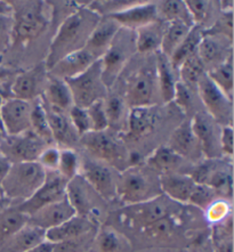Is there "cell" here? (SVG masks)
<instances>
[{
  "mask_svg": "<svg viewBox=\"0 0 234 252\" xmlns=\"http://www.w3.org/2000/svg\"><path fill=\"white\" fill-rule=\"evenodd\" d=\"M100 16L88 5L79 6L62 21L50 42L45 65L47 70L74 52L84 49L89 35L100 22Z\"/></svg>",
  "mask_w": 234,
  "mask_h": 252,
  "instance_id": "1",
  "label": "cell"
},
{
  "mask_svg": "<svg viewBox=\"0 0 234 252\" xmlns=\"http://www.w3.org/2000/svg\"><path fill=\"white\" fill-rule=\"evenodd\" d=\"M163 195L159 175L145 164L133 165L119 172L117 178V199L125 206H132Z\"/></svg>",
  "mask_w": 234,
  "mask_h": 252,
  "instance_id": "2",
  "label": "cell"
},
{
  "mask_svg": "<svg viewBox=\"0 0 234 252\" xmlns=\"http://www.w3.org/2000/svg\"><path fill=\"white\" fill-rule=\"evenodd\" d=\"M87 156L104 162L118 172L132 167L131 153L127 151L124 139L117 132L106 129L104 131H89L79 139Z\"/></svg>",
  "mask_w": 234,
  "mask_h": 252,
  "instance_id": "3",
  "label": "cell"
},
{
  "mask_svg": "<svg viewBox=\"0 0 234 252\" xmlns=\"http://www.w3.org/2000/svg\"><path fill=\"white\" fill-rule=\"evenodd\" d=\"M45 181L46 170L37 161L13 163L1 183L2 196L17 206L30 199Z\"/></svg>",
  "mask_w": 234,
  "mask_h": 252,
  "instance_id": "4",
  "label": "cell"
},
{
  "mask_svg": "<svg viewBox=\"0 0 234 252\" xmlns=\"http://www.w3.org/2000/svg\"><path fill=\"white\" fill-rule=\"evenodd\" d=\"M13 8V44L25 45L37 39L48 28L50 19L45 2L25 1Z\"/></svg>",
  "mask_w": 234,
  "mask_h": 252,
  "instance_id": "5",
  "label": "cell"
},
{
  "mask_svg": "<svg viewBox=\"0 0 234 252\" xmlns=\"http://www.w3.org/2000/svg\"><path fill=\"white\" fill-rule=\"evenodd\" d=\"M136 53L135 31L125 28L119 29L109 49L100 60L102 79L107 89L113 87L122 70Z\"/></svg>",
  "mask_w": 234,
  "mask_h": 252,
  "instance_id": "6",
  "label": "cell"
},
{
  "mask_svg": "<svg viewBox=\"0 0 234 252\" xmlns=\"http://www.w3.org/2000/svg\"><path fill=\"white\" fill-rule=\"evenodd\" d=\"M124 98L129 109L159 105L161 100L156 61L153 64L145 63L129 77Z\"/></svg>",
  "mask_w": 234,
  "mask_h": 252,
  "instance_id": "7",
  "label": "cell"
},
{
  "mask_svg": "<svg viewBox=\"0 0 234 252\" xmlns=\"http://www.w3.org/2000/svg\"><path fill=\"white\" fill-rule=\"evenodd\" d=\"M174 204H176L174 201L169 200L163 194L146 202L125 206L118 212V217L126 227L139 230L160 219L174 215Z\"/></svg>",
  "mask_w": 234,
  "mask_h": 252,
  "instance_id": "8",
  "label": "cell"
},
{
  "mask_svg": "<svg viewBox=\"0 0 234 252\" xmlns=\"http://www.w3.org/2000/svg\"><path fill=\"white\" fill-rule=\"evenodd\" d=\"M69 86L74 106L88 107L99 99H104L109 89L104 85L102 79L100 61L97 60L85 72L77 77L66 80Z\"/></svg>",
  "mask_w": 234,
  "mask_h": 252,
  "instance_id": "9",
  "label": "cell"
},
{
  "mask_svg": "<svg viewBox=\"0 0 234 252\" xmlns=\"http://www.w3.org/2000/svg\"><path fill=\"white\" fill-rule=\"evenodd\" d=\"M190 176L197 184L210 187L222 199L232 201L233 175L231 161L226 163L222 162V159H206L191 171Z\"/></svg>",
  "mask_w": 234,
  "mask_h": 252,
  "instance_id": "10",
  "label": "cell"
},
{
  "mask_svg": "<svg viewBox=\"0 0 234 252\" xmlns=\"http://www.w3.org/2000/svg\"><path fill=\"white\" fill-rule=\"evenodd\" d=\"M67 197L73 207L75 215L87 218L96 225L99 224L100 217L104 215V206H106L107 202L80 175L67 182Z\"/></svg>",
  "mask_w": 234,
  "mask_h": 252,
  "instance_id": "11",
  "label": "cell"
},
{
  "mask_svg": "<svg viewBox=\"0 0 234 252\" xmlns=\"http://www.w3.org/2000/svg\"><path fill=\"white\" fill-rule=\"evenodd\" d=\"M119 172L104 162L88 156L80 157L79 175L105 201L117 200V178Z\"/></svg>",
  "mask_w": 234,
  "mask_h": 252,
  "instance_id": "12",
  "label": "cell"
},
{
  "mask_svg": "<svg viewBox=\"0 0 234 252\" xmlns=\"http://www.w3.org/2000/svg\"><path fill=\"white\" fill-rule=\"evenodd\" d=\"M197 94L204 106V111L219 126H232L233 100L208 78L207 73L197 85Z\"/></svg>",
  "mask_w": 234,
  "mask_h": 252,
  "instance_id": "13",
  "label": "cell"
},
{
  "mask_svg": "<svg viewBox=\"0 0 234 252\" xmlns=\"http://www.w3.org/2000/svg\"><path fill=\"white\" fill-rule=\"evenodd\" d=\"M46 147V144L31 130L16 136H3L0 140V154L10 164L37 161Z\"/></svg>",
  "mask_w": 234,
  "mask_h": 252,
  "instance_id": "14",
  "label": "cell"
},
{
  "mask_svg": "<svg viewBox=\"0 0 234 252\" xmlns=\"http://www.w3.org/2000/svg\"><path fill=\"white\" fill-rule=\"evenodd\" d=\"M192 130L200 144L202 156L207 160L223 159L221 151V128L204 110L198 111L190 118Z\"/></svg>",
  "mask_w": 234,
  "mask_h": 252,
  "instance_id": "15",
  "label": "cell"
},
{
  "mask_svg": "<svg viewBox=\"0 0 234 252\" xmlns=\"http://www.w3.org/2000/svg\"><path fill=\"white\" fill-rule=\"evenodd\" d=\"M67 179L57 174V171H46V181L40 189L25 202L17 204V208L29 217L39 209L64 199L67 196Z\"/></svg>",
  "mask_w": 234,
  "mask_h": 252,
  "instance_id": "16",
  "label": "cell"
},
{
  "mask_svg": "<svg viewBox=\"0 0 234 252\" xmlns=\"http://www.w3.org/2000/svg\"><path fill=\"white\" fill-rule=\"evenodd\" d=\"M48 82V71L44 63H39L31 69L20 71L10 84V94L19 99L32 102L44 93Z\"/></svg>",
  "mask_w": 234,
  "mask_h": 252,
  "instance_id": "17",
  "label": "cell"
},
{
  "mask_svg": "<svg viewBox=\"0 0 234 252\" xmlns=\"http://www.w3.org/2000/svg\"><path fill=\"white\" fill-rule=\"evenodd\" d=\"M1 124L5 136H16L30 130L31 102L10 97L1 107Z\"/></svg>",
  "mask_w": 234,
  "mask_h": 252,
  "instance_id": "18",
  "label": "cell"
},
{
  "mask_svg": "<svg viewBox=\"0 0 234 252\" xmlns=\"http://www.w3.org/2000/svg\"><path fill=\"white\" fill-rule=\"evenodd\" d=\"M158 106L129 109L124 142H138L152 134L158 125Z\"/></svg>",
  "mask_w": 234,
  "mask_h": 252,
  "instance_id": "19",
  "label": "cell"
},
{
  "mask_svg": "<svg viewBox=\"0 0 234 252\" xmlns=\"http://www.w3.org/2000/svg\"><path fill=\"white\" fill-rule=\"evenodd\" d=\"M166 146L190 162L198 161L202 157V151L192 130L190 118L179 124L172 130Z\"/></svg>",
  "mask_w": 234,
  "mask_h": 252,
  "instance_id": "20",
  "label": "cell"
},
{
  "mask_svg": "<svg viewBox=\"0 0 234 252\" xmlns=\"http://www.w3.org/2000/svg\"><path fill=\"white\" fill-rule=\"evenodd\" d=\"M75 216L73 207L66 196L64 199L57 202L50 203L48 206L39 209L34 214L28 217V222L42 230H48L50 228L60 226L63 222L69 220Z\"/></svg>",
  "mask_w": 234,
  "mask_h": 252,
  "instance_id": "21",
  "label": "cell"
},
{
  "mask_svg": "<svg viewBox=\"0 0 234 252\" xmlns=\"http://www.w3.org/2000/svg\"><path fill=\"white\" fill-rule=\"evenodd\" d=\"M97 225L89 219L75 215L69 220H67L60 226L46 230L45 240L47 242L57 244L66 241L77 240L80 237L92 235L97 230Z\"/></svg>",
  "mask_w": 234,
  "mask_h": 252,
  "instance_id": "22",
  "label": "cell"
},
{
  "mask_svg": "<svg viewBox=\"0 0 234 252\" xmlns=\"http://www.w3.org/2000/svg\"><path fill=\"white\" fill-rule=\"evenodd\" d=\"M109 17L116 21L121 28L133 31L159 20L156 1H137L134 6L119 13L111 14Z\"/></svg>",
  "mask_w": 234,
  "mask_h": 252,
  "instance_id": "23",
  "label": "cell"
},
{
  "mask_svg": "<svg viewBox=\"0 0 234 252\" xmlns=\"http://www.w3.org/2000/svg\"><path fill=\"white\" fill-rule=\"evenodd\" d=\"M233 41L218 35L202 34L197 53L204 67L209 71L232 55Z\"/></svg>",
  "mask_w": 234,
  "mask_h": 252,
  "instance_id": "24",
  "label": "cell"
},
{
  "mask_svg": "<svg viewBox=\"0 0 234 252\" xmlns=\"http://www.w3.org/2000/svg\"><path fill=\"white\" fill-rule=\"evenodd\" d=\"M44 106L54 143L63 146V149H73V146L79 143L80 137L71 124L69 114L52 109L45 102Z\"/></svg>",
  "mask_w": 234,
  "mask_h": 252,
  "instance_id": "25",
  "label": "cell"
},
{
  "mask_svg": "<svg viewBox=\"0 0 234 252\" xmlns=\"http://www.w3.org/2000/svg\"><path fill=\"white\" fill-rule=\"evenodd\" d=\"M121 27L116 21L109 16L100 17V22L94 29L86 42L85 49L97 60H100L106 50L109 49L111 42L116 37L117 32Z\"/></svg>",
  "mask_w": 234,
  "mask_h": 252,
  "instance_id": "26",
  "label": "cell"
},
{
  "mask_svg": "<svg viewBox=\"0 0 234 252\" xmlns=\"http://www.w3.org/2000/svg\"><path fill=\"white\" fill-rule=\"evenodd\" d=\"M159 182L161 193L178 204H189L191 194L197 185L190 174L179 172L161 175L159 176Z\"/></svg>",
  "mask_w": 234,
  "mask_h": 252,
  "instance_id": "27",
  "label": "cell"
},
{
  "mask_svg": "<svg viewBox=\"0 0 234 252\" xmlns=\"http://www.w3.org/2000/svg\"><path fill=\"white\" fill-rule=\"evenodd\" d=\"M95 62L96 60L84 48L63 57L47 71L49 77L66 81L85 72Z\"/></svg>",
  "mask_w": 234,
  "mask_h": 252,
  "instance_id": "28",
  "label": "cell"
},
{
  "mask_svg": "<svg viewBox=\"0 0 234 252\" xmlns=\"http://www.w3.org/2000/svg\"><path fill=\"white\" fill-rule=\"evenodd\" d=\"M45 233L28 222L0 246V252H27L46 241Z\"/></svg>",
  "mask_w": 234,
  "mask_h": 252,
  "instance_id": "29",
  "label": "cell"
},
{
  "mask_svg": "<svg viewBox=\"0 0 234 252\" xmlns=\"http://www.w3.org/2000/svg\"><path fill=\"white\" fill-rule=\"evenodd\" d=\"M185 162V159L179 157L177 153H175L168 146L164 145L159 146L151 153V156L146 159L145 165L159 176L171 174V172L184 174L181 169H184Z\"/></svg>",
  "mask_w": 234,
  "mask_h": 252,
  "instance_id": "30",
  "label": "cell"
},
{
  "mask_svg": "<svg viewBox=\"0 0 234 252\" xmlns=\"http://www.w3.org/2000/svg\"><path fill=\"white\" fill-rule=\"evenodd\" d=\"M168 23L158 20L156 22L135 30L136 50L142 55L156 54L160 50L161 42Z\"/></svg>",
  "mask_w": 234,
  "mask_h": 252,
  "instance_id": "31",
  "label": "cell"
},
{
  "mask_svg": "<svg viewBox=\"0 0 234 252\" xmlns=\"http://www.w3.org/2000/svg\"><path fill=\"white\" fill-rule=\"evenodd\" d=\"M95 252H131L132 244L127 236L111 225L97 228L93 241Z\"/></svg>",
  "mask_w": 234,
  "mask_h": 252,
  "instance_id": "32",
  "label": "cell"
},
{
  "mask_svg": "<svg viewBox=\"0 0 234 252\" xmlns=\"http://www.w3.org/2000/svg\"><path fill=\"white\" fill-rule=\"evenodd\" d=\"M41 98L49 107L61 112L69 113L71 107L74 106L72 94L67 82L49 75Z\"/></svg>",
  "mask_w": 234,
  "mask_h": 252,
  "instance_id": "33",
  "label": "cell"
},
{
  "mask_svg": "<svg viewBox=\"0 0 234 252\" xmlns=\"http://www.w3.org/2000/svg\"><path fill=\"white\" fill-rule=\"evenodd\" d=\"M107 124L111 131L121 135L127 129V119L129 107L125 102L124 95H120L116 92H107V95L104 98Z\"/></svg>",
  "mask_w": 234,
  "mask_h": 252,
  "instance_id": "34",
  "label": "cell"
},
{
  "mask_svg": "<svg viewBox=\"0 0 234 252\" xmlns=\"http://www.w3.org/2000/svg\"><path fill=\"white\" fill-rule=\"evenodd\" d=\"M156 66L159 85L160 100L163 104H169L174 100L175 88L178 80H176V72L172 69L168 57L160 52L156 53Z\"/></svg>",
  "mask_w": 234,
  "mask_h": 252,
  "instance_id": "35",
  "label": "cell"
},
{
  "mask_svg": "<svg viewBox=\"0 0 234 252\" xmlns=\"http://www.w3.org/2000/svg\"><path fill=\"white\" fill-rule=\"evenodd\" d=\"M30 130L44 142L47 146L54 144L53 135L50 131L48 119L41 96L31 102V127Z\"/></svg>",
  "mask_w": 234,
  "mask_h": 252,
  "instance_id": "36",
  "label": "cell"
},
{
  "mask_svg": "<svg viewBox=\"0 0 234 252\" xmlns=\"http://www.w3.org/2000/svg\"><path fill=\"white\" fill-rule=\"evenodd\" d=\"M28 224V216L19 210L17 206H9L0 210V246L13 234Z\"/></svg>",
  "mask_w": 234,
  "mask_h": 252,
  "instance_id": "37",
  "label": "cell"
},
{
  "mask_svg": "<svg viewBox=\"0 0 234 252\" xmlns=\"http://www.w3.org/2000/svg\"><path fill=\"white\" fill-rule=\"evenodd\" d=\"M203 34V29L197 25H193L189 34L186 35L184 40L181 42L172 55L169 57V62H170L172 69L176 72L178 71V67L182 65L186 59H189L191 55H193L197 52L198 46H199L201 38Z\"/></svg>",
  "mask_w": 234,
  "mask_h": 252,
  "instance_id": "38",
  "label": "cell"
},
{
  "mask_svg": "<svg viewBox=\"0 0 234 252\" xmlns=\"http://www.w3.org/2000/svg\"><path fill=\"white\" fill-rule=\"evenodd\" d=\"M156 3L158 19L160 21L167 23L179 21V22H184L193 27V22L191 20L185 1L183 0H163V1H158Z\"/></svg>",
  "mask_w": 234,
  "mask_h": 252,
  "instance_id": "39",
  "label": "cell"
},
{
  "mask_svg": "<svg viewBox=\"0 0 234 252\" xmlns=\"http://www.w3.org/2000/svg\"><path fill=\"white\" fill-rule=\"evenodd\" d=\"M191 29H192L191 25L184 22H179V21L168 23L159 52L169 59L172 55V53L175 52L176 48L181 45V42L184 40L186 35L189 34Z\"/></svg>",
  "mask_w": 234,
  "mask_h": 252,
  "instance_id": "40",
  "label": "cell"
},
{
  "mask_svg": "<svg viewBox=\"0 0 234 252\" xmlns=\"http://www.w3.org/2000/svg\"><path fill=\"white\" fill-rule=\"evenodd\" d=\"M177 73L179 77L178 81L193 91H197L198 82L207 73V70L196 52L182 63V65L178 67Z\"/></svg>",
  "mask_w": 234,
  "mask_h": 252,
  "instance_id": "41",
  "label": "cell"
},
{
  "mask_svg": "<svg viewBox=\"0 0 234 252\" xmlns=\"http://www.w3.org/2000/svg\"><path fill=\"white\" fill-rule=\"evenodd\" d=\"M174 216L175 215H170L168 217L160 219L154 224L139 229L137 232L140 233V235L144 239L154 243L166 242V241L171 240L176 233V221Z\"/></svg>",
  "mask_w": 234,
  "mask_h": 252,
  "instance_id": "42",
  "label": "cell"
},
{
  "mask_svg": "<svg viewBox=\"0 0 234 252\" xmlns=\"http://www.w3.org/2000/svg\"><path fill=\"white\" fill-rule=\"evenodd\" d=\"M207 75L230 99L233 100V54L219 65L207 71Z\"/></svg>",
  "mask_w": 234,
  "mask_h": 252,
  "instance_id": "43",
  "label": "cell"
},
{
  "mask_svg": "<svg viewBox=\"0 0 234 252\" xmlns=\"http://www.w3.org/2000/svg\"><path fill=\"white\" fill-rule=\"evenodd\" d=\"M13 8L9 2L0 1V56H2L13 44Z\"/></svg>",
  "mask_w": 234,
  "mask_h": 252,
  "instance_id": "44",
  "label": "cell"
},
{
  "mask_svg": "<svg viewBox=\"0 0 234 252\" xmlns=\"http://www.w3.org/2000/svg\"><path fill=\"white\" fill-rule=\"evenodd\" d=\"M80 168V156L73 149H61L60 162L57 174L62 176L67 182L79 175Z\"/></svg>",
  "mask_w": 234,
  "mask_h": 252,
  "instance_id": "45",
  "label": "cell"
},
{
  "mask_svg": "<svg viewBox=\"0 0 234 252\" xmlns=\"http://www.w3.org/2000/svg\"><path fill=\"white\" fill-rule=\"evenodd\" d=\"M185 3L193 25L202 28L204 30L207 28V23L209 22L210 16L214 13V9H212L214 2L207 1V0H186Z\"/></svg>",
  "mask_w": 234,
  "mask_h": 252,
  "instance_id": "46",
  "label": "cell"
},
{
  "mask_svg": "<svg viewBox=\"0 0 234 252\" xmlns=\"http://www.w3.org/2000/svg\"><path fill=\"white\" fill-rule=\"evenodd\" d=\"M196 97H198L197 91H193L184 84H182L181 81H177L172 102H175L176 105L186 115H190V118H192V115L198 112L196 106Z\"/></svg>",
  "mask_w": 234,
  "mask_h": 252,
  "instance_id": "47",
  "label": "cell"
},
{
  "mask_svg": "<svg viewBox=\"0 0 234 252\" xmlns=\"http://www.w3.org/2000/svg\"><path fill=\"white\" fill-rule=\"evenodd\" d=\"M232 216V203L231 200L222 199L218 197L214 202L209 204L206 210H204V217L206 220L212 226L221 224L226 219Z\"/></svg>",
  "mask_w": 234,
  "mask_h": 252,
  "instance_id": "48",
  "label": "cell"
},
{
  "mask_svg": "<svg viewBox=\"0 0 234 252\" xmlns=\"http://www.w3.org/2000/svg\"><path fill=\"white\" fill-rule=\"evenodd\" d=\"M203 34L218 35L233 41V12H221L210 27L204 29Z\"/></svg>",
  "mask_w": 234,
  "mask_h": 252,
  "instance_id": "49",
  "label": "cell"
},
{
  "mask_svg": "<svg viewBox=\"0 0 234 252\" xmlns=\"http://www.w3.org/2000/svg\"><path fill=\"white\" fill-rule=\"evenodd\" d=\"M86 110H87L89 119H91L92 131H104L109 129L104 99L96 100L92 105L86 107Z\"/></svg>",
  "mask_w": 234,
  "mask_h": 252,
  "instance_id": "50",
  "label": "cell"
},
{
  "mask_svg": "<svg viewBox=\"0 0 234 252\" xmlns=\"http://www.w3.org/2000/svg\"><path fill=\"white\" fill-rule=\"evenodd\" d=\"M218 195L212 190L210 187L206 185H201V184H197L194 187L192 194H191L189 204L194 206L197 208L201 209V210H206L209 207L211 202H214L216 199H218Z\"/></svg>",
  "mask_w": 234,
  "mask_h": 252,
  "instance_id": "51",
  "label": "cell"
},
{
  "mask_svg": "<svg viewBox=\"0 0 234 252\" xmlns=\"http://www.w3.org/2000/svg\"><path fill=\"white\" fill-rule=\"evenodd\" d=\"M67 114H69L71 124L74 127L75 131L78 132L79 137L92 131L91 119H89L87 110L84 109V107L72 106Z\"/></svg>",
  "mask_w": 234,
  "mask_h": 252,
  "instance_id": "52",
  "label": "cell"
},
{
  "mask_svg": "<svg viewBox=\"0 0 234 252\" xmlns=\"http://www.w3.org/2000/svg\"><path fill=\"white\" fill-rule=\"evenodd\" d=\"M95 234L80 237V239L77 240L66 241V242L54 244L53 252H86V250H88L89 246H93Z\"/></svg>",
  "mask_w": 234,
  "mask_h": 252,
  "instance_id": "53",
  "label": "cell"
},
{
  "mask_svg": "<svg viewBox=\"0 0 234 252\" xmlns=\"http://www.w3.org/2000/svg\"><path fill=\"white\" fill-rule=\"evenodd\" d=\"M61 149L56 146H47L39 156L37 162L46 171H56L60 162Z\"/></svg>",
  "mask_w": 234,
  "mask_h": 252,
  "instance_id": "54",
  "label": "cell"
},
{
  "mask_svg": "<svg viewBox=\"0 0 234 252\" xmlns=\"http://www.w3.org/2000/svg\"><path fill=\"white\" fill-rule=\"evenodd\" d=\"M221 151L224 159H231L234 153L233 147V127L232 126H222L221 128Z\"/></svg>",
  "mask_w": 234,
  "mask_h": 252,
  "instance_id": "55",
  "label": "cell"
},
{
  "mask_svg": "<svg viewBox=\"0 0 234 252\" xmlns=\"http://www.w3.org/2000/svg\"><path fill=\"white\" fill-rule=\"evenodd\" d=\"M215 252H233V236L214 240Z\"/></svg>",
  "mask_w": 234,
  "mask_h": 252,
  "instance_id": "56",
  "label": "cell"
},
{
  "mask_svg": "<svg viewBox=\"0 0 234 252\" xmlns=\"http://www.w3.org/2000/svg\"><path fill=\"white\" fill-rule=\"evenodd\" d=\"M19 72V70H14L12 67H5L0 65V84L13 80Z\"/></svg>",
  "mask_w": 234,
  "mask_h": 252,
  "instance_id": "57",
  "label": "cell"
},
{
  "mask_svg": "<svg viewBox=\"0 0 234 252\" xmlns=\"http://www.w3.org/2000/svg\"><path fill=\"white\" fill-rule=\"evenodd\" d=\"M10 168V163L0 154V190H1V183L3 178L6 177L7 172H8Z\"/></svg>",
  "mask_w": 234,
  "mask_h": 252,
  "instance_id": "58",
  "label": "cell"
},
{
  "mask_svg": "<svg viewBox=\"0 0 234 252\" xmlns=\"http://www.w3.org/2000/svg\"><path fill=\"white\" fill-rule=\"evenodd\" d=\"M54 249V244L50 242H47V241H44V242L38 244L37 247L32 248L27 252H53Z\"/></svg>",
  "mask_w": 234,
  "mask_h": 252,
  "instance_id": "59",
  "label": "cell"
},
{
  "mask_svg": "<svg viewBox=\"0 0 234 252\" xmlns=\"http://www.w3.org/2000/svg\"><path fill=\"white\" fill-rule=\"evenodd\" d=\"M5 100V97L2 96V94L0 93V132L3 135V129H2V124H1V107H2V103ZM5 136V135H3Z\"/></svg>",
  "mask_w": 234,
  "mask_h": 252,
  "instance_id": "60",
  "label": "cell"
},
{
  "mask_svg": "<svg viewBox=\"0 0 234 252\" xmlns=\"http://www.w3.org/2000/svg\"><path fill=\"white\" fill-rule=\"evenodd\" d=\"M140 252H169V251H165V250H163V249H160V250H150V251L142 250Z\"/></svg>",
  "mask_w": 234,
  "mask_h": 252,
  "instance_id": "61",
  "label": "cell"
},
{
  "mask_svg": "<svg viewBox=\"0 0 234 252\" xmlns=\"http://www.w3.org/2000/svg\"><path fill=\"white\" fill-rule=\"evenodd\" d=\"M2 137H3V135L1 134V132H0V140H1V139H2Z\"/></svg>",
  "mask_w": 234,
  "mask_h": 252,
  "instance_id": "62",
  "label": "cell"
},
{
  "mask_svg": "<svg viewBox=\"0 0 234 252\" xmlns=\"http://www.w3.org/2000/svg\"><path fill=\"white\" fill-rule=\"evenodd\" d=\"M0 196H2V192H1V190H0Z\"/></svg>",
  "mask_w": 234,
  "mask_h": 252,
  "instance_id": "63",
  "label": "cell"
},
{
  "mask_svg": "<svg viewBox=\"0 0 234 252\" xmlns=\"http://www.w3.org/2000/svg\"><path fill=\"white\" fill-rule=\"evenodd\" d=\"M0 62H1V56H0Z\"/></svg>",
  "mask_w": 234,
  "mask_h": 252,
  "instance_id": "64",
  "label": "cell"
}]
</instances>
